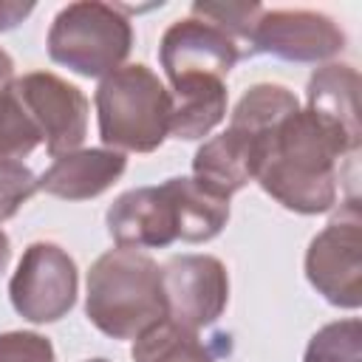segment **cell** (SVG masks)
Instances as JSON below:
<instances>
[{
  "instance_id": "cell-1",
  "label": "cell",
  "mask_w": 362,
  "mask_h": 362,
  "mask_svg": "<svg viewBox=\"0 0 362 362\" xmlns=\"http://www.w3.org/2000/svg\"><path fill=\"white\" fill-rule=\"evenodd\" d=\"M359 147L342 127L311 113L294 110L266 139L257 184L277 204L300 215H320L337 204V161Z\"/></svg>"
},
{
  "instance_id": "cell-2",
  "label": "cell",
  "mask_w": 362,
  "mask_h": 362,
  "mask_svg": "<svg viewBox=\"0 0 362 362\" xmlns=\"http://www.w3.org/2000/svg\"><path fill=\"white\" fill-rule=\"evenodd\" d=\"M85 314L113 339L141 337L167 320L161 266L139 249L116 246L99 255L88 272Z\"/></svg>"
},
{
  "instance_id": "cell-3",
  "label": "cell",
  "mask_w": 362,
  "mask_h": 362,
  "mask_svg": "<svg viewBox=\"0 0 362 362\" xmlns=\"http://www.w3.org/2000/svg\"><path fill=\"white\" fill-rule=\"evenodd\" d=\"M99 136L116 153H153L170 136L173 96L141 62L122 65L96 88Z\"/></svg>"
},
{
  "instance_id": "cell-4",
  "label": "cell",
  "mask_w": 362,
  "mask_h": 362,
  "mask_svg": "<svg viewBox=\"0 0 362 362\" xmlns=\"http://www.w3.org/2000/svg\"><path fill=\"white\" fill-rule=\"evenodd\" d=\"M130 48V20L119 6L99 0L68 3L59 8L48 31V57L88 79H105L122 68Z\"/></svg>"
},
{
  "instance_id": "cell-5",
  "label": "cell",
  "mask_w": 362,
  "mask_h": 362,
  "mask_svg": "<svg viewBox=\"0 0 362 362\" xmlns=\"http://www.w3.org/2000/svg\"><path fill=\"white\" fill-rule=\"evenodd\" d=\"M305 277L337 308L362 305V212L351 195L339 212L311 238L305 252Z\"/></svg>"
},
{
  "instance_id": "cell-6",
  "label": "cell",
  "mask_w": 362,
  "mask_h": 362,
  "mask_svg": "<svg viewBox=\"0 0 362 362\" xmlns=\"http://www.w3.org/2000/svg\"><path fill=\"white\" fill-rule=\"evenodd\" d=\"M76 288L79 272L74 257L57 243L37 240L23 252L8 283V297L23 320L45 325L62 320L74 308Z\"/></svg>"
},
{
  "instance_id": "cell-7",
  "label": "cell",
  "mask_w": 362,
  "mask_h": 362,
  "mask_svg": "<svg viewBox=\"0 0 362 362\" xmlns=\"http://www.w3.org/2000/svg\"><path fill=\"white\" fill-rule=\"evenodd\" d=\"M11 90L54 158L79 150L88 133V99L76 85L51 71H34L11 79Z\"/></svg>"
},
{
  "instance_id": "cell-8",
  "label": "cell",
  "mask_w": 362,
  "mask_h": 362,
  "mask_svg": "<svg viewBox=\"0 0 362 362\" xmlns=\"http://www.w3.org/2000/svg\"><path fill=\"white\" fill-rule=\"evenodd\" d=\"M167 320L201 331L212 325L229 303L226 266L212 255H175L161 266Z\"/></svg>"
},
{
  "instance_id": "cell-9",
  "label": "cell",
  "mask_w": 362,
  "mask_h": 362,
  "mask_svg": "<svg viewBox=\"0 0 362 362\" xmlns=\"http://www.w3.org/2000/svg\"><path fill=\"white\" fill-rule=\"evenodd\" d=\"M345 48V31L334 17L311 8H272L263 11L249 54H269L286 62H322Z\"/></svg>"
},
{
  "instance_id": "cell-10",
  "label": "cell",
  "mask_w": 362,
  "mask_h": 362,
  "mask_svg": "<svg viewBox=\"0 0 362 362\" xmlns=\"http://www.w3.org/2000/svg\"><path fill=\"white\" fill-rule=\"evenodd\" d=\"M161 68L173 82L181 79H221L240 59L238 42L206 20H175L158 45Z\"/></svg>"
},
{
  "instance_id": "cell-11",
  "label": "cell",
  "mask_w": 362,
  "mask_h": 362,
  "mask_svg": "<svg viewBox=\"0 0 362 362\" xmlns=\"http://www.w3.org/2000/svg\"><path fill=\"white\" fill-rule=\"evenodd\" d=\"M107 235L122 249H161L178 240L175 206L167 184L122 192L107 209Z\"/></svg>"
},
{
  "instance_id": "cell-12",
  "label": "cell",
  "mask_w": 362,
  "mask_h": 362,
  "mask_svg": "<svg viewBox=\"0 0 362 362\" xmlns=\"http://www.w3.org/2000/svg\"><path fill=\"white\" fill-rule=\"evenodd\" d=\"M269 136L272 133L257 136V133H249L243 127L229 124L221 136L204 141L195 150L192 178L201 187H206L209 192L229 201L238 189H243L257 175Z\"/></svg>"
},
{
  "instance_id": "cell-13",
  "label": "cell",
  "mask_w": 362,
  "mask_h": 362,
  "mask_svg": "<svg viewBox=\"0 0 362 362\" xmlns=\"http://www.w3.org/2000/svg\"><path fill=\"white\" fill-rule=\"evenodd\" d=\"M124 170H127L124 153H116L107 147L74 150L59 156L37 178V189L65 201H88L110 189Z\"/></svg>"
},
{
  "instance_id": "cell-14",
  "label": "cell",
  "mask_w": 362,
  "mask_h": 362,
  "mask_svg": "<svg viewBox=\"0 0 362 362\" xmlns=\"http://www.w3.org/2000/svg\"><path fill=\"white\" fill-rule=\"evenodd\" d=\"M305 96H308L305 110L334 122L351 139L359 141L362 130H359V74L356 68L342 65V62H328L317 68L308 79Z\"/></svg>"
},
{
  "instance_id": "cell-15",
  "label": "cell",
  "mask_w": 362,
  "mask_h": 362,
  "mask_svg": "<svg viewBox=\"0 0 362 362\" xmlns=\"http://www.w3.org/2000/svg\"><path fill=\"white\" fill-rule=\"evenodd\" d=\"M170 136L181 141L204 139L226 116V88L221 79H181L173 82Z\"/></svg>"
},
{
  "instance_id": "cell-16",
  "label": "cell",
  "mask_w": 362,
  "mask_h": 362,
  "mask_svg": "<svg viewBox=\"0 0 362 362\" xmlns=\"http://www.w3.org/2000/svg\"><path fill=\"white\" fill-rule=\"evenodd\" d=\"M175 206L178 238L187 243H206L223 232L229 221V201L201 187L192 175H175L164 181Z\"/></svg>"
},
{
  "instance_id": "cell-17",
  "label": "cell",
  "mask_w": 362,
  "mask_h": 362,
  "mask_svg": "<svg viewBox=\"0 0 362 362\" xmlns=\"http://www.w3.org/2000/svg\"><path fill=\"white\" fill-rule=\"evenodd\" d=\"M133 362H215L212 348L198 337V331L181 328L161 320L150 331L133 339Z\"/></svg>"
},
{
  "instance_id": "cell-18",
  "label": "cell",
  "mask_w": 362,
  "mask_h": 362,
  "mask_svg": "<svg viewBox=\"0 0 362 362\" xmlns=\"http://www.w3.org/2000/svg\"><path fill=\"white\" fill-rule=\"evenodd\" d=\"M294 110H300V102L288 88L272 85V82H260V85H252L240 96V102L232 110L229 124L243 127V130L257 133V136H266L286 116H291Z\"/></svg>"
},
{
  "instance_id": "cell-19",
  "label": "cell",
  "mask_w": 362,
  "mask_h": 362,
  "mask_svg": "<svg viewBox=\"0 0 362 362\" xmlns=\"http://www.w3.org/2000/svg\"><path fill=\"white\" fill-rule=\"evenodd\" d=\"M42 141L37 124L14 96L11 85L0 90V161H17Z\"/></svg>"
},
{
  "instance_id": "cell-20",
  "label": "cell",
  "mask_w": 362,
  "mask_h": 362,
  "mask_svg": "<svg viewBox=\"0 0 362 362\" xmlns=\"http://www.w3.org/2000/svg\"><path fill=\"white\" fill-rule=\"evenodd\" d=\"M303 362H362V322L351 317L322 325L308 339Z\"/></svg>"
},
{
  "instance_id": "cell-21",
  "label": "cell",
  "mask_w": 362,
  "mask_h": 362,
  "mask_svg": "<svg viewBox=\"0 0 362 362\" xmlns=\"http://www.w3.org/2000/svg\"><path fill=\"white\" fill-rule=\"evenodd\" d=\"M266 8L260 3H192V14L198 20L212 23L232 40H252V31Z\"/></svg>"
},
{
  "instance_id": "cell-22",
  "label": "cell",
  "mask_w": 362,
  "mask_h": 362,
  "mask_svg": "<svg viewBox=\"0 0 362 362\" xmlns=\"http://www.w3.org/2000/svg\"><path fill=\"white\" fill-rule=\"evenodd\" d=\"M37 192V175L23 161H0V223Z\"/></svg>"
},
{
  "instance_id": "cell-23",
  "label": "cell",
  "mask_w": 362,
  "mask_h": 362,
  "mask_svg": "<svg viewBox=\"0 0 362 362\" xmlns=\"http://www.w3.org/2000/svg\"><path fill=\"white\" fill-rule=\"evenodd\" d=\"M0 362H57L54 345L37 331L0 334Z\"/></svg>"
},
{
  "instance_id": "cell-24",
  "label": "cell",
  "mask_w": 362,
  "mask_h": 362,
  "mask_svg": "<svg viewBox=\"0 0 362 362\" xmlns=\"http://www.w3.org/2000/svg\"><path fill=\"white\" fill-rule=\"evenodd\" d=\"M31 11H34V3L0 0V31H8V28H14V25H20Z\"/></svg>"
},
{
  "instance_id": "cell-25",
  "label": "cell",
  "mask_w": 362,
  "mask_h": 362,
  "mask_svg": "<svg viewBox=\"0 0 362 362\" xmlns=\"http://www.w3.org/2000/svg\"><path fill=\"white\" fill-rule=\"evenodd\" d=\"M11 76H14V59L0 48V90L11 85Z\"/></svg>"
},
{
  "instance_id": "cell-26",
  "label": "cell",
  "mask_w": 362,
  "mask_h": 362,
  "mask_svg": "<svg viewBox=\"0 0 362 362\" xmlns=\"http://www.w3.org/2000/svg\"><path fill=\"white\" fill-rule=\"evenodd\" d=\"M8 260H11V240H8V235L0 229V274L6 272Z\"/></svg>"
},
{
  "instance_id": "cell-27",
  "label": "cell",
  "mask_w": 362,
  "mask_h": 362,
  "mask_svg": "<svg viewBox=\"0 0 362 362\" xmlns=\"http://www.w3.org/2000/svg\"><path fill=\"white\" fill-rule=\"evenodd\" d=\"M85 362H107V359H102V356H99V359H85Z\"/></svg>"
}]
</instances>
